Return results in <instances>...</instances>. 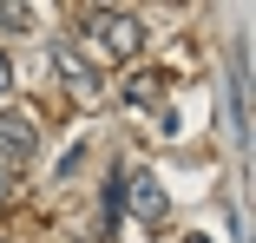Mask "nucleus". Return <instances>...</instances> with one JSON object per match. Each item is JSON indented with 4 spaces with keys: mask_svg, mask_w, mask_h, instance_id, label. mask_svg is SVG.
Masks as SVG:
<instances>
[{
    "mask_svg": "<svg viewBox=\"0 0 256 243\" xmlns=\"http://www.w3.org/2000/svg\"><path fill=\"white\" fill-rule=\"evenodd\" d=\"M144 40H151V26L132 14V7H86L79 14V53H86V66H132L138 53H144Z\"/></svg>",
    "mask_w": 256,
    "mask_h": 243,
    "instance_id": "1",
    "label": "nucleus"
},
{
    "mask_svg": "<svg viewBox=\"0 0 256 243\" xmlns=\"http://www.w3.org/2000/svg\"><path fill=\"white\" fill-rule=\"evenodd\" d=\"M46 60H53L60 86L72 92L79 106H98V99H106V79H98V66H86V53H79L72 40H53V53H46Z\"/></svg>",
    "mask_w": 256,
    "mask_h": 243,
    "instance_id": "2",
    "label": "nucleus"
},
{
    "mask_svg": "<svg viewBox=\"0 0 256 243\" xmlns=\"http://www.w3.org/2000/svg\"><path fill=\"white\" fill-rule=\"evenodd\" d=\"M33 152H40V125L26 118V112H7L0 106V171H26L33 164Z\"/></svg>",
    "mask_w": 256,
    "mask_h": 243,
    "instance_id": "3",
    "label": "nucleus"
},
{
    "mask_svg": "<svg viewBox=\"0 0 256 243\" xmlns=\"http://www.w3.org/2000/svg\"><path fill=\"white\" fill-rule=\"evenodd\" d=\"M125 190H132V217H138L144 230H158V224L171 217V190L151 178V171H125Z\"/></svg>",
    "mask_w": 256,
    "mask_h": 243,
    "instance_id": "4",
    "label": "nucleus"
},
{
    "mask_svg": "<svg viewBox=\"0 0 256 243\" xmlns=\"http://www.w3.org/2000/svg\"><path fill=\"white\" fill-rule=\"evenodd\" d=\"M0 33H33V7H20V0H0Z\"/></svg>",
    "mask_w": 256,
    "mask_h": 243,
    "instance_id": "5",
    "label": "nucleus"
},
{
    "mask_svg": "<svg viewBox=\"0 0 256 243\" xmlns=\"http://www.w3.org/2000/svg\"><path fill=\"white\" fill-rule=\"evenodd\" d=\"M79 164H86V144H72V152H66V158H60V171H53V178H72V171H79Z\"/></svg>",
    "mask_w": 256,
    "mask_h": 243,
    "instance_id": "6",
    "label": "nucleus"
},
{
    "mask_svg": "<svg viewBox=\"0 0 256 243\" xmlns=\"http://www.w3.org/2000/svg\"><path fill=\"white\" fill-rule=\"evenodd\" d=\"M7 92H14V60L0 53V99H7Z\"/></svg>",
    "mask_w": 256,
    "mask_h": 243,
    "instance_id": "7",
    "label": "nucleus"
},
{
    "mask_svg": "<svg viewBox=\"0 0 256 243\" xmlns=\"http://www.w3.org/2000/svg\"><path fill=\"white\" fill-rule=\"evenodd\" d=\"M14 190H20V178H14V171H0V204H14Z\"/></svg>",
    "mask_w": 256,
    "mask_h": 243,
    "instance_id": "8",
    "label": "nucleus"
},
{
    "mask_svg": "<svg viewBox=\"0 0 256 243\" xmlns=\"http://www.w3.org/2000/svg\"><path fill=\"white\" fill-rule=\"evenodd\" d=\"M184 243H210V236H204V230H190V236H184Z\"/></svg>",
    "mask_w": 256,
    "mask_h": 243,
    "instance_id": "9",
    "label": "nucleus"
}]
</instances>
